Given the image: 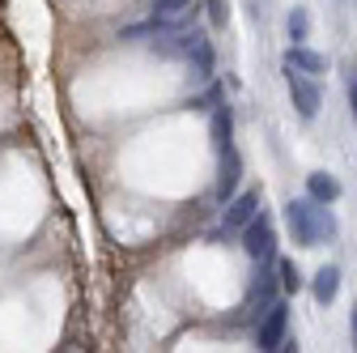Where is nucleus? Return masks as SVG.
Returning a JSON list of instances; mask_svg holds the SVG:
<instances>
[{
	"mask_svg": "<svg viewBox=\"0 0 357 353\" xmlns=\"http://www.w3.org/2000/svg\"><path fill=\"white\" fill-rule=\"evenodd\" d=\"M285 222H289L294 243H302V247H324L340 230L336 217H332V209L319 204V200H310V196H298V200L285 204Z\"/></svg>",
	"mask_w": 357,
	"mask_h": 353,
	"instance_id": "f257e3e1",
	"label": "nucleus"
},
{
	"mask_svg": "<svg viewBox=\"0 0 357 353\" xmlns=\"http://www.w3.org/2000/svg\"><path fill=\"white\" fill-rule=\"evenodd\" d=\"M243 251L259 264V260H277V234H273V222L268 213H255L251 222L243 226Z\"/></svg>",
	"mask_w": 357,
	"mask_h": 353,
	"instance_id": "f03ea898",
	"label": "nucleus"
},
{
	"mask_svg": "<svg viewBox=\"0 0 357 353\" xmlns=\"http://www.w3.org/2000/svg\"><path fill=\"white\" fill-rule=\"evenodd\" d=\"M285 328H289V306L281 298H273V302H268V311L259 315V324H255V345L259 349H277L285 340Z\"/></svg>",
	"mask_w": 357,
	"mask_h": 353,
	"instance_id": "7ed1b4c3",
	"label": "nucleus"
},
{
	"mask_svg": "<svg viewBox=\"0 0 357 353\" xmlns=\"http://www.w3.org/2000/svg\"><path fill=\"white\" fill-rule=\"evenodd\" d=\"M285 77H289V98H294L298 115H302V119H315V115H319V107H324V94H319L315 77L294 73V68H285Z\"/></svg>",
	"mask_w": 357,
	"mask_h": 353,
	"instance_id": "20e7f679",
	"label": "nucleus"
},
{
	"mask_svg": "<svg viewBox=\"0 0 357 353\" xmlns=\"http://www.w3.org/2000/svg\"><path fill=\"white\" fill-rule=\"evenodd\" d=\"M221 153V170H217V200L226 204L234 192H238V183H243V153L234 149V141L226 145V149H217Z\"/></svg>",
	"mask_w": 357,
	"mask_h": 353,
	"instance_id": "39448f33",
	"label": "nucleus"
},
{
	"mask_svg": "<svg viewBox=\"0 0 357 353\" xmlns=\"http://www.w3.org/2000/svg\"><path fill=\"white\" fill-rule=\"evenodd\" d=\"M255 213H259V192H255V188H251V192H234V196L226 200V217H221V230H226V234L243 230Z\"/></svg>",
	"mask_w": 357,
	"mask_h": 353,
	"instance_id": "423d86ee",
	"label": "nucleus"
},
{
	"mask_svg": "<svg viewBox=\"0 0 357 353\" xmlns=\"http://www.w3.org/2000/svg\"><path fill=\"white\" fill-rule=\"evenodd\" d=\"M183 60L192 64L196 81H213L217 56H213V43H208V34H204V30H192V38H188V52H183Z\"/></svg>",
	"mask_w": 357,
	"mask_h": 353,
	"instance_id": "0eeeda50",
	"label": "nucleus"
},
{
	"mask_svg": "<svg viewBox=\"0 0 357 353\" xmlns=\"http://www.w3.org/2000/svg\"><path fill=\"white\" fill-rule=\"evenodd\" d=\"M285 68H294V73H306V77H324V73H328V56L310 52L306 43H294V47L285 52Z\"/></svg>",
	"mask_w": 357,
	"mask_h": 353,
	"instance_id": "6e6552de",
	"label": "nucleus"
},
{
	"mask_svg": "<svg viewBox=\"0 0 357 353\" xmlns=\"http://www.w3.org/2000/svg\"><path fill=\"white\" fill-rule=\"evenodd\" d=\"M208 132H213V149H226V145L234 141V111H230L226 103H217V107H213V123H208Z\"/></svg>",
	"mask_w": 357,
	"mask_h": 353,
	"instance_id": "1a4fd4ad",
	"label": "nucleus"
},
{
	"mask_svg": "<svg viewBox=\"0 0 357 353\" xmlns=\"http://www.w3.org/2000/svg\"><path fill=\"white\" fill-rule=\"evenodd\" d=\"M310 294H315V302L319 306H328V302H336V294H340V269H319L315 273V281H310Z\"/></svg>",
	"mask_w": 357,
	"mask_h": 353,
	"instance_id": "9d476101",
	"label": "nucleus"
},
{
	"mask_svg": "<svg viewBox=\"0 0 357 353\" xmlns=\"http://www.w3.org/2000/svg\"><path fill=\"white\" fill-rule=\"evenodd\" d=\"M306 196L319 200V204H332V200H340V183L332 179V174L315 170V174H306Z\"/></svg>",
	"mask_w": 357,
	"mask_h": 353,
	"instance_id": "9b49d317",
	"label": "nucleus"
},
{
	"mask_svg": "<svg viewBox=\"0 0 357 353\" xmlns=\"http://www.w3.org/2000/svg\"><path fill=\"white\" fill-rule=\"evenodd\" d=\"M273 269H277V285H281L285 294H298V290H302V273H298L294 260H273Z\"/></svg>",
	"mask_w": 357,
	"mask_h": 353,
	"instance_id": "f8f14e48",
	"label": "nucleus"
},
{
	"mask_svg": "<svg viewBox=\"0 0 357 353\" xmlns=\"http://www.w3.org/2000/svg\"><path fill=\"white\" fill-rule=\"evenodd\" d=\"M188 5H192V0H153L158 17H166V22H178V13H183Z\"/></svg>",
	"mask_w": 357,
	"mask_h": 353,
	"instance_id": "ddd939ff",
	"label": "nucleus"
},
{
	"mask_svg": "<svg viewBox=\"0 0 357 353\" xmlns=\"http://www.w3.org/2000/svg\"><path fill=\"white\" fill-rule=\"evenodd\" d=\"M306 30H310V13H306V9H294V13H289V38L302 43Z\"/></svg>",
	"mask_w": 357,
	"mask_h": 353,
	"instance_id": "4468645a",
	"label": "nucleus"
},
{
	"mask_svg": "<svg viewBox=\"0 0 357 353\" xmlns=\"http://www.w3.org/2000/svg\"><path fill=\"white\" fill-rule=\"evenodd\" d=\"M204 5H208V22H213L217 30L230 22V0H204Z\"/></svg>",
	"mask_w": 357,
	"mask_h": 353,
	"instance_id": "2eb2a0df",
	"label": "nucleus"
},
{
	"mask_svg": "<svg viewBox=\"0 0 357 353\" xmlns=\"http://www.w3.org/2000/svg\"><path fill=\"white\" fill-rule=\"evenodd\" d=\"M217 103H226V98H221V85H208L204 98H192V111H213Z\"/></svg>",
	"mask_w": 357,
	"mask_h": 353,
	"instance_id": "dca6fc26",
	"label": "nucleus"
},
{
	"mask_svg": "<svg viewBox=\"0 0 357 353\" xmlns=\"http://www.w3.org/2000/svg\"><path fill=\"white\" fill-rule=\"evenodd\" d=\"M349 107H353V119H357V77L349 81Z\"/></svg>",
	"mask_w": 357,
	"mask_h": 353,
	"instance_id": "f3484780",
	"label": "nucleus"
},
{
	"mask_svg": "<svg viewBox=\"0 0 357 353\" xmlns=\"http://www.w3.org/2000/svg\"><path fill=\"white\" fill-rule=\"evenodd\" d=\"M353 349H357V302H353Z\"/></svg>",
	"mask_w": 357,
	"mask_h": 353,
	"instance_id": "a211bd4d",
	"label": "nucleus"
}]
</instances>
